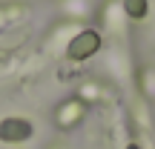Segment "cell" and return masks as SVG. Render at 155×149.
<instances>
[{"label": "cell", "mask_w": 155, "mask_h": 149, "mask_svg": "<svg viewBox=\"0 0 155 149\" xmlns=\"http://www.w3.org/2000/svg\"><path fill=\"white\" fill-rule=\"evenodd\" d=\"M95 49H98V34H95V32H83L81 37L72 43L69 55H72V57H86V55H92Z\"/></svg>", "instance_id": "2"}, {"label": "cell", "mask_w": 155, "mask_h": 149, "mask_svg": "<svg viewBox=\"0 0 155 149\" xmlns=\"http://www.w3.org/2000/svg\"><path fill=\"white\" fill-rule=\"evenodd\" d=\"M29 132H32V126L26 121H15V118L0 126V138L3 141H23V138H29Z\"/></svg>", "instance_id": "1"}, {"label": "cell", "mask_w": 155, "mask_h": 149, "mask_svg": "<svg viewBox=\"0 0 155 149\" xmlns=\"http://www.w3.org/2000/svg\"><path fill=\"white\" fill-rule=\"evenodd\" d=\"M127 6H129V11H132L135 17L144 15V0H127Z\"/></svg>", "instance_id": "3"}]
</instances>
